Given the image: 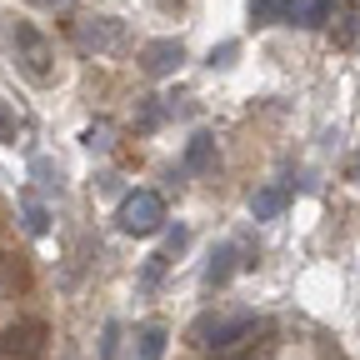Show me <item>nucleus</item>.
<instances>
[{
  "label": "nucleus",
  "mask_w": 360,
  "mask_h": 360,
  "mask_svg": "<svg viewBox=\"0 0 360 360\" xmlns=\"http://www.w3.org/2000/svg\"><path fill=\"white\" fill-rule=\"evenodd\" d=\"M250 330H255V315L250 310H240V315H200V321L191 326V340L195 345H210V350H231Z\"/></svg>",
  "instance_id": "obj_1"
},
{
  "label": "nucleus",
  "mask_w": 360,
  "mask_h": 360,
  "mask_svg": "<svg viewBox=\"0 0 360 360\" xmlns=\"http://www.w3.org/2000/svg\"><path fill=\"white\" fill-rule=\"evenodd\" d=\"M115 225L125 236H155L160 225H165V200L155 191H130L115 210Z\"/></svg>",
  "instance_id": "obj_2"
},
{
  "label": "nucleus",
  "mask_w": 360,
  "mask_h": 360,
  "mask_svg": "<svg viewBox=\"0 0 360 360\" xmlns=\"http://www.w3.org/2000/svg\"><path fill=\"white\" fill-rule=\"evenodd\" d=\"M11 40H15V60H20V70L35 80V85H45L51 80V45H45V35L35 30V25H25V20H15L11 25Z\"/></svg>",
  "instance_id": "obj_3"
},
{
  "label": "nucleus",
  "mask_w": 360,
  "mask_h": 360,
  "mask_svg": "<svg viewBox=\"0 0 360 360\" xmlns=\"http://www.w3.org/2000/svg\"><path fill=\"white\" fill-rule=\"evenodd\" d=\"M120 40H125V25L115 15H85V20H75V45H80V51L105 56V51H120Z\"/></svg>",
  "instance_id": "obj_4"
},
{
  "label": "nucleus",
  "mask_w": 360,
  "mask_h": 360,
  "mask_svg": "<svg viewBox=\"0 0 360 360\" xmlns=\"http://www.w3.org/2000/svg\"><path fill=\"white\" fill-rule=\"evenodd\" d=\"M0 355L6 360H40L45 355V326L40 321H15L0 335Z\"/></svg>",
  "instance_id": "obj_5"
},
{
  "label": "nucleus",
  "mask_w": 360,
  "mask_h": 360,
  "mask_svg": "<svg viewBox=\"0 0 360 360\" xmlns=\"http://www.w3.org/2000/svg\"><path fill=\"white\" fill-rule=\"evenodd\" d=\"M180 60H186V45L180 40H150L146 51H141V70L146 75H170V70H180Z\"/></svg>",
  "instance_id": "obj_6"
},
{
  "label": "nucleus",
  "mask_w": 360,
  "mask_h": 360,
  "mask_svg": "<svg viewBox=\"0 0 360 360\" xmlns=\"http://www.w3.org/2000/svg\"><path fill=\"white\" fill-rule=\"evenodd\" d=\"M236 255H240V240H220V245L210 250V265H205V285H210V290L231 285L236 270H245V260H236Z\"/></svg>",
  "instance_id": "obj_7"
},
{
  "label": "nucleus",
  "mask_w": 360,
  "mask_h": 360,
  "mask_svg": "<svg viewBox=\"0 0 360 360\" xmlns=\"http://www.w3.org/2000/svg\"><path fill=\"white\" fill-rule=\"evenodd\" d=\"M285 205H290V180H270L250 195V220H276Z\"/></svg>",
  "instance_id": "obj_8"
},
{
  "label": "nucleus",
  "mask_w": 360,
  "mask_h": 360,
  "mask_svg": "<svg viewBox=\"0 0 360 360\" xmlns=\"http://www.w3.org/2000/svg\"><path fill=\"white\" fill-rule=\"evenodd\" d=\"M330 15H335V0H290V11H285V20L300 30H321Z\"/></svg>",
  "instance_id": "obj_9"
},
{
  "label": "nucleus",
  "mask_w": 360,
  "mask_h": 360,
  "mask_svg": "<svg viewBox=\"0 0 360 360\" xmlns=\"http://www.w3.org/2000/svg\"><path fill=\"white\" fill-rule=\"evenodd\" d=\"M180 170H191V175H205V170H215V135H191V146H186V165Z\"/></svg>",
  "instance_id": "obj_10"
},
{
  "label": "nucleus",
  "mask_w": 360,
  "mask_h": 360,
  "mask_svg": "<svg viewBox=\"0 0 360 360\" xmlns=\"http://www.w3.org/2000/svg\"><path fill=\"white\" fill-rule=\"evenodd\" d=\"M30 175L40 180V191H45V195H60V191H65V170H60L51 155H35V160H30Z\"/></svg>",
  "instance_id": "obj_11"
},
{
  "label": "nucleus",
  "mask_w": 360,
  "mask_h": 360,
  "mask_svg": "<svg viewBox=\"0 0 360 360\" xmlns=\"http://www.w3.org/2000/svg\"><path fill=\"white\" fill-rule=\"evenodd\" d=\"M160 355H165V326L150 321V326H141V340H135V360H160Z\"/></svg>",
  "instance_id": "obj_12"
},
{
  "label": "nucleus",
  "mask_w": 360,
  "mask_h": 360,
  "mask_svg": "<svg viewBox=\"0 0 360 360\" xmlns=\"http://www.w3.org/2000/svg\"><path fill=\"white\" fill-rule=\"evenodd\" d=\"M245 11H250V25H276V20H285L290 0H245Z\"/></svg>",
  "instance_id": "obj_13"
},
{
  "label": "nucleus",
  "mask_w": 360,
  "mask_h": 360,
  "mask_svg": "<svg viewBox=\"0 0 360 360\" xmlns=\"http://www.w3.org/2000/svg\"><path fill=\"white\" fill-rule=\"evenodd\" d=\"M20 215H25V231H30V236H45V231H51V210H45L30 191L20 195Z\"/></svg>",
  "instance_id": "obj_14"
},
{
  "label": "nucleus",
  "mask_w": 360,
  "mask_h": 360,
  "mask_svg": "<svg viewBox=\"0 0 360 360\" xmlns=\"http://www.w3.org/2000/svg\"><path fill=\"white\" fill-rule=\"evenodd\" d=\"M165 115H170V105H165L160 96H150V101L141 105V115H135V120H141V130H155V125H160Z\"/></svg>",
  "instance_id": "obj_15"
},
{
  "label": "nucleus",
  "mask_w": 360,
  "mask_h": 360,
  "mask_svg": "<svg viewBox=\"0 0 360 360\" xmlns=\"http://www.w3.org/2000/svg\"><path fill=\"white\" fill-rule=\"evenodd\" d=\"M165 265H170V255H165V250L146 260V270H141V290H155V285H160V276H165Z\"/></svg>",
  "instance_id": "obj_16"
},
{
  "label": "nucleus",
  "mask_w": 360,
  "mask_h": 360,
  "mask_svg": "<svg viewBox=\"0 0 360 360\" xmlns=\"http://www.w3.org/2000/svg\"><path fill=\"white\" fill-rule=\"evenodd\" d=\"M20 141V120H15V110L0 101V146H15Z\"/></svg>",
  "instance_id": "obj_17"
},
{
  "label": "nucleus",
  "mask_w": 360,
  "mask_h": 360,
  "mask_svg": "<svg viewBox=\"0 0 360 360\" xmlns=\"http://www.w3.org/2000/svg\"><path fill=\"white\" fill-rule=\"evenodd\" d=\"M115 350H120V321H105V330H101V360H115Z\"/></svg>",
  "instance_id": "obj_18"
},
{
  "label": "nucleus",
  "mask_w": 360,
  "mask_h": 360,
  "mask_svg": "<svg viewBox=\"0 0 360 360\" xmlns=\"http://www.w3.org/2000/svg\"><path fill=\"white\" fill-rule=\"evenodd\" d=\"M236 51H240L236 40H225V45H215V51H210V65H215V70H225V65L236 60Z\"/></svg>",
  "instance_id": "obj_19"
},
{
  "label": "nucleus",
  "mask_w": 360,
  "mask_h": 360,
  "mask_svg": "<svg viewBox=\"0 0 360 360\" xmlns=\"http://www.w3.org/2000/svg\"><path fill=\"white\" fill-rule=\"evenodd\" d=\"M186 245H191V231H186V225H175V231L165 236V255H180Z\"/></svg>",
  "instance_id": "obj_20"
},
{
  "label": "nucleus",
  "mask_w": 360,
  "mask_h": 360,
  "mask_svg": "<svg viewBox=\"0 0 360 360\" xmlns=\"http://www.w3.org/2000/svg\"><path fill=\"white\" fill-rule=\"evenodd\" d=\"M85 146H90V150H105L110 141H105V130H85Z\"/></svg>",
  "instance_id": "obj_21"
},
{
  "label": "nucleus",
  "mask_w": 360,
  "mask_h": 360,
  "mask_svg": "<svg viewBox=\"0 0 360 360\" xmlns=\"http://www.w3.org/2000/svg\"><path fill=\"white\" fill-rule=\"evenodd\" d=\"M345 170H350V180L360 186V155H350V165H345Z\"/></svg>",
  "instance_id": "obj_22"
},
{
  "label": "nucleus",
  "mask_w": 360,
  "mask_h": 360,
  "mask_svg": "<svg viewBox=\"0 0 360 360\" xmlns=\"http://www.w3.org/2000/svg\"><path fill=\"white\" fill-rule=\"evenodd\" d=\"M35 6H45V11H56V6H70V0H35Z\"/></svg>",
  "instance_id": "obj_23"
},
{
  "label": "nucleus",
  "mask_w": 360,
  "mask_h": 360,
  "mask_svg": "<svg viewBox=\"0 0 360 360\" xmlns=\"http://www.w3.org/2000/svg\"><path fill=\"white\" fill-rule=\"evenodd\" d=\"M0 290H6V270H0Z\"/></svg>",
  "instance_id": "obj_24"
}]
</instances>
